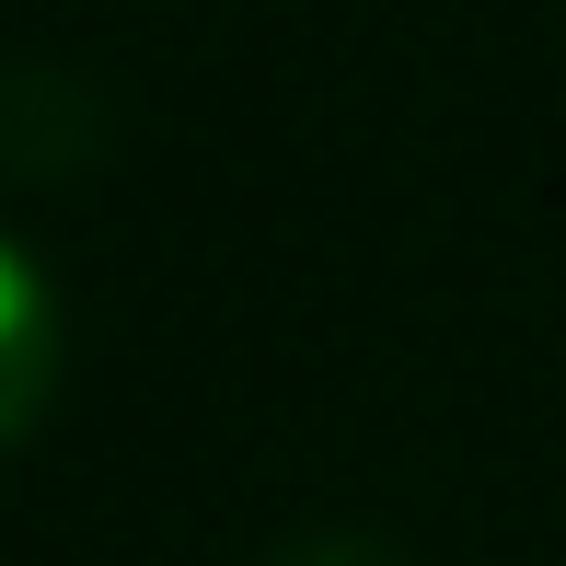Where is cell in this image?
<instances>
[{
	"instance_id": "6da1fadb",
	"label": "cell",
	"mask_w": 566,
	"mask_h": 566,
	"mask_svg": "<svg viewBox=\"0 0 566 566\" xmlns=\"http://www.w3.org/2000/svg\"><path fill=\"white\" fill-rule=\"evenodd\" d=\"M46 394H59V301H46L35 254L0 243V451L46 417Z\"/></svg>"
},
{
	"instance_id": "7a4b0ae2",
	"label": "cell",
	"mask_w": 566,
	"mask_h": 566,
	"mask_svg": "<svg viewBox=\"0 0 566 566\" xmlns=\"http://www.w3.org/2000/svg\"><path fill=\"white\" fill-rule=\"evenodd\" d=\"M266 566H394V555H381L370 532H301V544H277Z\"/></svg>"
}]
</instances>
